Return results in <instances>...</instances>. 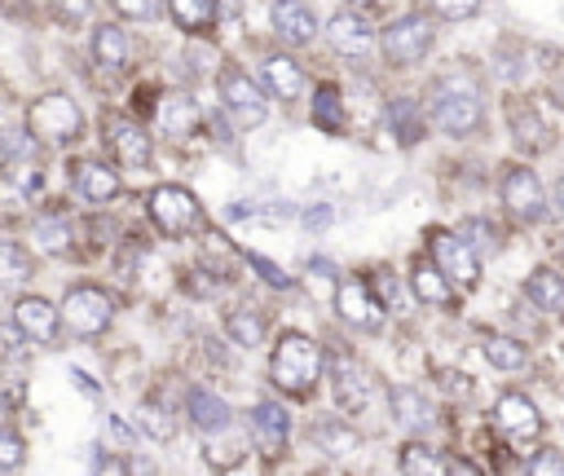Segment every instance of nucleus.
Segmentation results:
<instances>
[{"instance_id":"c9c22d12","label":"nucleus","mask_w":564,"mask_h":476,"mask_svg":"<svg viewBox=\"0 0 564 476\" xmlns=\"http://www.w3.org/2000/svg\"><path fill=\"white\" fill-rule=\"evenodd\" d=\"M0 150H4L9 167H13L18 159L26 163V159L35 154V137H31V132H13V128H9V132H0Z\"/></svg>"},{"instance_id":"ea45409f","label":"nucleus","mask_w":564,"mask_h":476,"mask_svg":"<svg viewBox=\"0 0 564 476\" xmlns=\"http://www.w3.org/2000/svg\"><path fill=\"white\" fill-rule=\"evenodd\" d=\"M388 119H397V123H401V141H414V137L423 132V123L414 119V106H410V101H397V106L388 110Z\"/></svg>"},{"instance_id":"f704fd0d","label":"nucleus","mask_w":564,"mask_h":476,"mask_svg":"<svg viewBox=\"0 0 564 476\" xmlns=\"http://www.w3.org/2000/svg\"><path fill=\"white\" fill-rule=\"evenodd\" d=\"M335 392H339V405L344 410H361L366 405V379L348 366H339V379H335Z\"/></svg>"},{"instance_id":"9d476101","label":"nucleus","mask_w":564,"mask_h":476,"mask_svg":"<svg viewBox=\"0 0 564 476\" xmlns=\"http://www.w3.org/2000/svg\"><path fill=\"white\" fill-rule=\"evenodd\" d=\"M502 203H507L520 220H542V212H546L542 181H538L529 167H511V172L502 176Z\"/></svg>"},{"instance_id":"49530a36","label":"nucleus","mask_w":564,"mask_h":476,"mask_svg":"<svg viewBox=\"0 0 564 476\" xmlns=\"http://www.w3.org/2000/svg\"><path fill=\"white\" fill-rule=\"evenodd\" d=\"M304 220H308V225H326L330 212H326V207H313V212H304Z\"/></svg>"},{"instance_id":"a211bd4d","label":"nucleus","mask_w":564,"mask_h":476,"mask_svg":"<svg viewBox=\"0 0 564 476\" xmlns=\"http://www.w3.org/2000/svg\"><path fill=\"white\" fill-rule=\"evenodd\" d=\"M251 428H256V441H260L269 454H278V450H282V441H286V432H291V419H286V410H282V405L260 401V405L251 410Z\"/></svg>"},{"instance_id":"ddd939ff","label":"nucleus","mask_w":564,"mask_h":476,"mask_svg":"<svg viewBox=\"0 0 564 476\" xmlns=\"http://www.w3.org/2000/svg\"><path fill=\"white\" fill-rule=\"evenodd\" d=\"M326 40L335 44V53H344V57H366L370 48H375V31H370V22L366 18H357V13H335L330 22H326Z\"/></svg>"},{"instance_id":"f8f14e48","label":"nucleus","mask_w":564,"mask_h":476,"mask_svg":"<svg viewBox=\"0 0 564 476\" xmlns=\"http://www.w3.org/2000/svg\"><path fill=\"white\" fill-rule=\"evenodd\" d=\"M106 145H110V154L119 159V167H145V163H150V137H145L132 119L110 115V119H106Z\"/></svg>"},{"instance_id":"c03bdc74","label":"nucleus","mask_w":564,"mask_h":476,"mask_svg":"<svg viewBox=\"0 0 564 476\" xmlns=\"http://www.w3.org/2000/svg\"><path fill=\"white\" fill-rule=\"evenodd\" d=\"M458 238H463V242L476 251L480 242H489V225H485V220H471V225H463V229H458Z\"/></svg>"},{"instance_id":"09e8293b","label":"nucleus","mask_w":564,"mask_h":476,"mask_svg":"<svg viewBox=\"0 0 564 476\" xmlns=\"http://www.w3.org/2000/svg\"><path fill=\"white\" fill-rule=\"evenodd\" d=\"M352 4H370V0H352Z\"/></svg>"},{"instance_id":"6e6552de","label":"nucleus","mask_w":564,"mask_h":476,"mask_svg":"<svg viewBox=\"0 0 564 476\" xmlns=\"http://www.w3.org/2000/svg\"><path fill=\"white\" fill-rule=\"evenodd\" d=\"M432 264L445 273V282H458V286H471L480 278V260L458 234H432Z\"/></svg>"},{"instance_id":"79ce46f5","label":"nucleus","mask_w":564,"mask_h":476,"mask_svg":"<svg viewBox=\"0 0 564 476\" xmlns=\"http://www.w3.org/2000/svg\"><path fill=\"white\" fill-rule=\"evenodd\" d=\"M247 264H256V269H260V278H264L269 286H291V278H286L273 260H264V256H247Z\"/></svg>"},{"instance_id":"aec40b11","label":"nucleus","mask_w":564,"mask_h":476,"mask_svg":"<svg viewBox=\"0 0 564 476\" xmlns=\"http://www.w3.org/2000/svg\"><path fill=\"white\" fill-rule=\"evenodd\" d=\"M410 286H414V295H419L423 304H436V309L454 304V286L445 282V273H441L432 260H419V264H414V278H410Z\"/></svg>"},{"instance_id":"473e14b6","label":"nucleus","mask_w":564,"mask_h":476,"mask_svg":"<svg viewBox=\"0 0 564 476\" xmlns=\"http://www.w3.org/2000/svg\"><path fill=\"white\" fill-rule=\"evenodd\" d=\"M313 119L326 128V132H339L344 128V106H339V93L326 84L317 88V101H313Z\"/></svg>"},{"instance_id":"4be33fe9","label":"nucleus","mask_w":564,"mask_h":476,"mask_svg":"<svg viewBox=\"0 0 564 476\" xmlns=\"http://www.w3.org/2000/svg\"><path fill=\"white\" fill-rule=\"evenodd\" d=\"M128 53H132V44H128V35H123L119 26H97V31H93V57H97L101 66L119 71V66H128Z\"/></svg>"},{"instance_id":"6ab92c4d","label":"nucleus","mask_w":564,"mask_h":476,"mask_svg":"<svg viewBox=\"0 0 564 476\" xmlns=\"http://www.w3.org/2000/svg\"><path fill=\"white\" fill-rule=\"evenodd\" d=\"M264 84L273 88V97L291 101V97H300V93H304V71H300L291 57L273 53V57H264Z\"/></svg>"},{"instance_id":"e433bc0d","label":"nucleus","mask_w":564,"mask_h":476,"mask_svg":"<svg viewBox=\"0 0 564 476\" xmlns=\"http://www.w3.org/2000/svg\"><path fill=\"white\" fill-rule=\"evenodd\" d=\"M53 4V18L62 22V26H79V22H88V13H93V0H48Z\"/></svg>"},{"instance_id":"2eb2a0df","label":"nucleus","mask_w":564,"mask_h":476,"mask_svg":"<svg viewBox=\"0 0 564 476\" xmlns=\"http://www.w3.org/2000/svg\"><path fill=\"white\" fill-rule=\"evenodd\" d=\"M154 128L167 132V137H189L198 128V106L181 93H163L154 101Z\"/></svg>"},{"instance_id":"a18cd8bd","label":"nucleus","mask_w":564,"mask_h":476,"mask_svg":"<svg viewBox=\"0 0 564 476\" xmlns=\"http://www.w3.org/2000/svg\"><path fill=\"white\" fill-rule=\"evenodd\" d=\"M97 476H128V467H123V458H115V454H101V463H97Z\"/></svg>"},{"instance_id":"1a4fd4ad","label":"nucleus","mask_w":564,"mask_h":476,"mask_svg":"<svg viewBox=\"0 0 564 476\" xmlns=\"http://www.w3.org/2000/svg\"><path fill=\"white\" fill-rule=\"evenodd\" d=\"M220 97H225V106L238 115V123H247V128H256V123H264V97H260V88L247 79V71H238V66H225L220 71Z\"/></svg>"},{"instance_id":"412c9836","label":"nucleus","mask_w":564,"mask_h":476,"mask_svg":"<svg viewBox=\"0 0 564 476\" xmlns=\"http://www.w3.org/2000/svg\"><path fill=\"white\" fill-rule=\"evenodd\" d=\"M189 419H194L198 432H225V428H229V405H225L220 397L194 388V392H189Z\"/></svg>"},{"instance_id":"4468645a","label":"nucleus","mask_w":564,"mask_h":476,"mask_svg":"<svg viewBox=\"0 0 564 476\" xmlns=\"http://www.w3.org/2000/svg\"><path fill=\"white\" fill-rule=\"evenodd\" d=\"M70 190L79 198H88V203H110L119 194V172L106 167V163H97V159H79L70 167Z\"/></svg>"},{"instance_id":"0eeeda50","label":"nucleus","mask_w":564,"mask_h":476,"mask_svg":"<svg viewBox=\"0 0 564 476\" xmlns=\"http://www.w3.org/2000/svg\"><path fill=\"white\" fill-rule=\"evenodd\" d=\"M427 44H432V22H427L423 13H405V18H397V22L388 26V35H383V53H388L397 66L419 62V57L427 53Z\"/></svg>"},{"instance_id":"a878e982","label":"nucleus","mask_w":564,"mask_h":476,"mask_svg":"<svg viewBox=\"0 0 564 476\" xmlns=\"http://www.w3.org/2000/svg\"><path fill=\"white\" fill-rule=\"evenodd\" d=\"M529 300H533L538 309H546V313L564 309V278H560L555 269H538V273L529 278Z\"/></svg>"},{"instance_id":"7ed1b4c3","label":"nucleus","mask_w":564,"mask_h":476,"mask_svg":"<svg viewBox=\"0 0 564 476\" xmlns=\"http://www.w3.org/2000/svg\"><path fill=\"white\" fill-rule=\"evenodd\" d=\"M57 317H62V326H70V335L88 339V335H101L110 326L115 300L101 286H70L66 300L57 304Z\"/></svg>"},{"instance_id":"f03ea898","label":"nucleus","mask_w":564,"mask_h":476,"mask_svg":"<svg viewBox=\"0 0 564 476\" xmlns=\"http://www.w3.org/2000/svg\"><path fill=\"white\" fill-rule=\"evenodd\" d=\"M79 128H84V115L66 93H44L26 110V132L40 137V141H57L62 145V141H75Z\"/></svg>"},{"instance_id":"b1692460","label":"nucleus","mask_w":564,"mask_h":476,"mask_svg":"<svg viewBox=\"0 0 564 476\" xmlns=\"http://www.w3.org/2000/svg\"><path fill=\"white\" fill-rule=\"evenodd\" d=\"M167 9H172V22L194 35L212 31V22H216V0H167Z\"/></svg>"},{"instance_id":"423d86ee","label":"nucleus","mask_w":564,"mask_h":476,"mask_svg":"<svg viewBox=\"0 0 564 476\" xmlns=\"http://www.w3.org/2000/svg\"><path fill=\"white\" fill-rule=\"evenodd\" d=\"M13 331L26 335L31 344H57L62 317H57L53 300H44V295H18L13 300Z\"/></svg>"},{"instance_id":"393cba45","label":"nucleus","mask_w":564,"mask_h":476,"mask_svg":"<svg viewBox=\"0 0 564 476\" xmlns=\"http://www.w3.org/2000/svg\"><path fill=\"white\" fill-rule=\"evenodd\" d=\"M31 238H35V247L48 251V256H66V251H70V225H66L62 216H40L35 229H31Z\"/></svg>"},{"instance_id":"bb28decb","label":"nucleus","mask_w":564,"mask_h":476,"mask_svg":"<svg viewBox=\"0 0 564 476\" xmlns=\"http://www.w3.org/2000/svg\"><path fill=\"white\" fill-rule=\"evenodd\" d=\"M401 476H449V463L427 445H405L401 450Z\"/></svg>"},{"instance_id":"20e7f679","label":"nucleus","mask_w":564,"mask_h":476,"mask_svg":"<svg viewBox=\"0 0 564 476\" xmlns=\"http://www.w3.org/2000/svg\"><path fill=\"white\" fill-rule=\"evenodd\" d=\"M150 220L163 234L181 238V234L203 225V207H198V198L185 185H159V190H150Z\"/></svg>"},{"instance_id":"a19ab883","label":"nucleus","mask_w":564,"mask_h":476,"mask_svg":"<svg viewBox=\"0 0 564 476\" xmlns=\"http://www.w3.org/2000/svg\"><path fill=\"white\" fill-rule=\"evenodd\" d=\"M432 9L441 18H449V22H458V18H471L480 9V0H432Z\"/></svg>"},{"instance_id":"9b49d317","label":"nucleus","mask_w":564,"mask_h":476,"mask_svg":"<svg viewBox=\"0 0 564 476\" xmlns=\"http://www.w3.org/2000/svg\"><path fill=\"white\" fill-rule=\"evenodd\" d=\"M335 309H339L344 322L366 326V331H375V326L383 322V304L370 295V286H366L361 278H344V282L335 286Z\"/></svg>"},{"instance_id":"4c0bfd02","label":"nucleus","mask_w":564,"mask_h":476,"mask_svg":"<svg viewBox=\"0 0 564 476\" xmlns=\"http://www.w3.org/2000/svg\"><path fill=\"white\" fill-rule=\"evenodd\" d=\"M22 458H26V450H22V436H18V432H9V428H0V472H13V467H22Z\"/></svg>"},{"instance_id":"de8ad7c7","label":"nucleus","mask_w":564,"mask_h":476,"mask_svg":"<svg viewBox=\"0 0 564 476\" xmlns=\"http://www.w3.org/2000/svg\"><path fill=\"white\" fill-rule=\"evenodd\" d=\"M555 198H560V207H564V176H560V185H555Z\"/></svg>"},{"instance_id":"c85d7f7f","label":"nucleus","mask_w":564,"mask_h":476,"mask_svg":"<svg viewBox=\"0 0 564 476\" xmlns=\"http://www.w3.org/2000/svg\"><path fill=\"white\" fill-rule=\"evenodd\" d=\"M225 331H229L234 344L256 348V344L264 339V317H256V313H247V309H234V313L225 317Z\"/></svg>"},{"instance_id":"cd10ccee","label":"nucleus","mask_w":564,"mask_h":476,"mask_svg":"<svg viewBox=\"0 0 564 476\" xmlns=\"http://www.w3.org/2000/svg\"><path fill=\"white\" fill-rule=\"evenodd\" d=\"M392 410H397V423L401 428H423L432 419L419 388H392Z\"/></svg>"},{"instance_id":"58836bf2","label":"nucleus","mask_w":564,"mask_h":476,"mask_svg":"<svg viewBox=\"0 0 564 476\" xmlns=\"http://www.w3.org/2000/svg\"><path fill=\"white\" fill-rule=\"evenodd\" d=\"M529 476H564V454L560 450H538L529 463Z\"/></svg>"},{"instance_id":"dca6fc26","label":"nucleus","mask_w":564,"mask_h":476,"mask_svg":"<svg viewBox=\"0 0 564 476\" xmlns=\"http://www.w3.org/2000/svg\"><path fill=\"white\" fill-rule=\"evenodd\" d=\"M498 428H502L507 436L529 441V436H538V432H542V414H538V405H533L529 397L507 392V397L498 401Z\"/></svg>"},{"instance_id":"7c9ffc66","label":"nucleus","mask_w":564,"mask_h":476,"mask_svg":"<svg viewBox=\"0 0 564 476\" xmlns=\"http://www.w3.org/2000/svg\"><path fill=\"white\" fill-rule=\"evenodd\" d=\"M485 361L498 366V370H520L524 366V348L516 339H507V335H489L485 339Z\"/></svg>"},{"instance_id":"72a5a7b5","label":"nucleus","mask_w":564,"mask_h":476,"mask_svg":"<svg viewBox=\"0 0 564 476\" xmlns=\"http://www.w3.org/2000/svg\"><path fill=\"white\" fill-rule=\"evenodd\" d=\"M313 441H317L326 454H352V450H357V436H352V428H344V423H322V428H313Z\"/></svg>"},{"instance_id":"f257e3e1","label":"nucleus","mask_w":564,"mask_h":476,"mask_svg":"<svg viewBox=\"0 0 564 476\" xmlns=\"http://www.w3.org/2000/svg\"><path fill=\"white\" fill-rule=\"evenodd\" d=\"M317 370H322V353L308 335H282L278 348H273V361H269V375L282 392L291 397H304L313 383H317Z\"/></svg>"},{"instance_id":"c756f323","label":"nucleus","mask_w":564,"mask_h":476,"mask_svg":"<svg viewBox=\"0 0 564 476\" xmlns=\"http://www.w3.org/2000/svg\"><path fill=\"white\" fill-rule=\"evenodd\" d=\"M511 128H516V141H520V145H529V150H542V145H546V128H542V119H538L533 110H524L520 101L511 106Z\"/></svg>"},{"instance_id":"2f4dec72","label":"nucleus","mask_w":564,"mask_h":476,"mask_svg":"<svg viewBox=\"0 0 564 476\" xmlns=\"http://www.w3.org/2000/svg\"><path fill=\"white\" fill-rule=\"evenodd\" d=\"M137 423H141V432H145V436H154V441H172V432H176L172 414H167L159 401H141V410H137Z\"/></svg>"},{"instance_id":"f3484780","label":"nucleus","mask_w":564,"mask_h":476,"mask_svg":"<svg viewBox=\"0 0 564 476\" xmlns=\"http://www.w3.org/2000/svg\"><path fill=\"white\" fill-rule=\"evenodd\" d=\"M273 31L286 40V44H308L317 35V18L300 4V0H278L273 4Z\"/></svg>"},{"instance_id":"5701e85b","label":"nucleus","mask_w":564,"mask_h":476,"mask_svg":"<svg viewBox=\"0 0 564 476\" xmlns=\"http://www.w3.org/2000/svg\"><path fill=\"white\" fill-rule=\"evenodd\" d=\"M35 278V260H31V251L26 247H18V242H0V286H22V282H31Z\"/></svg>"},{"instance_id":"39448f33","label":"nucleus","mask_w":564,"mask_h":476,"mask_svg":"<svg viewBox=\"0 0 564 476\" xmlns=\"http://www.w3.org/2000/svg\"><path fill=\"white\" fill-rule=\"evenodd\" d=\"M432 115L436 123L449 132V137H467L480 128V101L471 93V84H458V79H445L432 97Z\"/></svg>"},{"instance_id":"37998d69","label":"nucleus","mask_w":564,"mask_h":476,"mask_svg":"<svg viewBox=\"0 0 564 476\" xmlns=\"http://www.w3.org/2000/svg\"><path fill=\"white\" fill-rule=\"evenodd\" d=\"M115 9L123 13V18H154L159 13V0H115Z\"/></svg>"}]
</instances>
